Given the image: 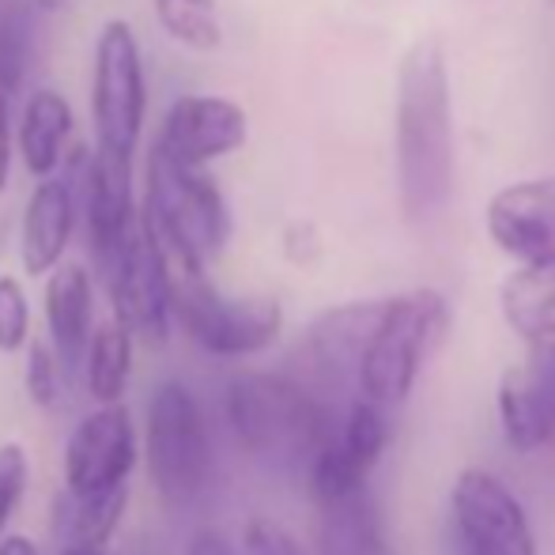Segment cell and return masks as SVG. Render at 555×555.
<instances>
[{
  "label": "cell",
  "instance_id": "6da1fadb",
  "mask_svg": "<svg viewBox=\"0 0 555 555\" xmlns=\"http://www.w3.org/2000/svg\"><path fill=\"white\" fill-rule=\"evenodd\" d=\"M393 163L397 201L409 223H427L446 208L457 175L453 95L446 46L435 35L412 42L393 80Z\"/></svg>",
  "mask_w": 555,
  "mask_h": 555
},
{
  "label": "cell",
  "instance_id": "7a4b0ae2",
  "mask_svg": "<svg viewBox=\"0 0 555 555\" xmlns=\"http://www.w3.org/2000/svg\"><path fill=\"white\" fill-rule=\"evenodd\" d=\"M140 208L175 269H208L231 242V205L212 167H185L155 144L147 147Z\"/></svg>",
  "mask_w": 555,
  "mask_h": 555
},
{
  "label": "cell",
  "instance_id": "3957f363",
  "mask_svg": "<svg viewBox=\"0 0 555 555\" xmlns=\"http://www.w3.org/2000/svg\"><path fill=\"white\" fill-rule=\"evenodd\" d=\"M227 420L249 453L280 468H310L336 427L314 389L280 374H238L227 386Z\"/></svg>",
  "mask_w": 555,
  "mask_h": 555
},
{
  "label": "cell",
  "instance_id": "277c9868",
  "mask_svg": "<svg viewBox=\"0 0 555 555\" xmlns=\"http://www.w3.org/2000/svg\"><path fill=\"white\" fill-rule=\"evenodd\" d=\"M446 325H450V307L431 287L382 299L378 322L359 356V393L382 409H397L442 344Z\"/></svg>",
  "mask_w": 555,
  "mask_h": 555
},
{
  "label": "cell",
  "instance_id": "5b68a950",
  "mask_svg": "<svg viewBox=\"0 0 555 555\" xmlns=\"http://www.w3.org/2000/svg\"><path fill=\"white\" fill-rule=\"evenodd\" d=\"M170 318L190 333L208 356H254L276 344L284 310L272 295H223L208 280V269L170 264Z\"/></svg>",
  "mask_w": 555,
  "mask_h": 555
},
{
  "label": "cell",
  "instance_id": "8992f818",
  "mask_svg": "<svg viewBox=\"0 0 555 555\" xmlns=\"http://www.w3.org/2000/svg\"><path fill=\"white\" fill-rule=\"evenodd\" d=\"M91 125L95 147L132 155L147 125V73L144 46L129 20L114 15L99 27L91 53Z\"/></svg>",
  "mask_w": 555,
  "mask_h": 555
},
{
  "label": "cell",
  "instance_id": "52a82bcc",
  "mask_svg": "<svg viewBox=\"0 0 555 555\" xmlns=\"http://www.w3.org/2000/svg\"><path fill=\"white\" fill-rule=\"evenodd\" d=\"M103 272L106 295H111L114 322L147 344H163L170 333V264L147 223L144 208L129 231L95 254Z\"/></svg>",
  "mask_w": 555,
  "mask_h": 555
},
{
  "label": "cell",
  "instance_id": "ba28073f",
  "mask_svg": "<svg viewBox=\"0 0 555 555\" xmlns=\"http://www.w3.org/2000/svg\"><path fill=\"white\" fill-rule=\"evenodd\" d=\"M147 473L163 503L190 506L212 476L205 412L182 382H163L147 409Z\"/></svg>",
  "mask_w": 555,
  "mask_h": 555
},
{
  "label": "cell",
  "instance_id": "9c48e42d",
  "mask_svg": "<svg viewBox=\"0 0 555 555\" xmlns=\"http://www.w3.org/2000/svg\"><path fill=\"white\" fill-rule=\"evenodd\" d=\"M450 506L468 555H541L518 495L488 468L457 473Z\"/></svg>",
  "mask_w": 555,
  "mask_h": 555
},
{
  "label": "cell",
  "instance_id": "30bf717a",
  "mask_svg": "<svg viewBox=\"0 0 555 555\" xmlns=\"http://www.w3.org/2000/svg\"><path fill=\"white\" fill-rule=\"evenodd\" d=\"M76 185V205L88 223L91 254H103L114 246L129 223L137 220L140 201L132 182V155H117L106 147H68L65 167Z\"/></svg>",
  "mask_w": 555,
  "mask_h": 555
},
{
  "label": "cell",
  "instance_id": "8fae6325",
  "mask_svg": "<svg viewBox=\"0 0 555 555\" xmlns=\"http://www.w3.org/2000/svg\"><path fill=\"white\" fill-rule=\"evenodd\" d=\"M249 140V114L227 95H178L167 106L155 147L185 167H212L242 152Z\"/></svg>",
  "mask_w": 555,
  "mask_h": 555
},
{
  "label": "cell",
  "instance_id": "7c38bea8",
  "mask_svg": "<svg viewBox=\"0 0 555 555\" xmlns=\"http://www.w3.org/2000/svg\"><path fill=\"white\" fill-rule=\"evenodd\" d=\"M389 409L356 397L344 412V420H336L330 442L318 450V457L310 461V491L318 503L340 499L356 488H366V476L378 465L382 450L389 442Z\"/></svg>",
  "mask_w": 555,
  "mask_h": 555
},
{
  "label": "cell",
  "instance_id": "4fadbf2b",
  "mask_svg": "<svg viewBox=\"0 0 555 555\" xmlns=\"http://www.w3.org/2000/svg\"><path fill=\"white\" fill-rule=\"evenodd\" d=\"M137 465V431L121 404H103L91 412L65 446V488L68 495H106L129 488Z\"/></svg>",
  "mask_w": 555,
  "mask_h": 555
},
{
  "label": "cell",
  "instance_id": "5bb4252c",
  "mask_svg": "<svg viewBox=\"0 0 555 555\" xmlns=\"http://www.w3.org/2000/svg\"><path fill=\"white\" fill-rule=\"evenodd\" d=\"M488 238L514 261H548L555 257V178L503 185L491 193Z\"/></svg>",
  "mask_w": 555,
  "mask_h": 555
},
{
  "label": "cell",
  "instance_id": "9a60e30c",
  "mask_svg": "<svg viewBox=\"0 0 555 555\" xmlns=\"http://www.w3.org/2000/svg\"><path fill=\"white\" fill-rule=\"evenodd\" d=\"M76 220H80V205H76V185L68 170L38 178L20 220V261L27 276H46L65 261Z\"/></svg>",
  "mask_w": 555,
  "mask_h": 555
},
{
  "label": "cell",
  "instance_id": "2e32d148",
  "mask_svg": "<svg viewBox=\"0 0 555 555\" xmlns=\"http://www.w3.org/2000/svg\"><path fill=\"white\" fill-rule=\"evenodd\" d=\"M382 302H344L333 307L310 325L307 333V363L310 374L322 382L330 393H340L356 382L359 374V356L366 348V336H371L374 322H378Z\"/></svg>",
  "mask_w": 555,
  "mask_h": 555
},
{
  "label": "cell",
  "instance_id": "e0dca14e",
  "mask_svg": "<svg viewBox=\"0 0 555 555\" xmlns=\"http://www.w3.org/2000/svg\"><path fill=\"white\" fill-rule=\"evenodd\" d=\"M76 117L61 91L35 88L23 99L20 121H15V155L30 178H50L65 167L68 140H73Z\"/></svg>",
  "mask_w": 555,
  "mask_h": 555
},
{
  "label": "cell",
  "instance_id": "ac0fdd59",
  "mask_svg": "<svg viewBox=\"0 0 555 555\" xmlns=\"http://www.w3.org/2000/svg\"><path fill=\"white\" fill-rule=\"evenodd\" d=\"M46 325L53 351L76 366L91 344V276L83 264L61 261L46 272Z\"/></svg>",
  "mask_w": 555,
  "mask_h": 555
},
{
  "label": "cell",
  "instance_id": "d6986e66",
  "mask_svg": "<svg viewBox=\"0 0 555 555\" xmlns=\"http://www.w3.org/2000/svg\"><path fill=\"white\" fill-rule=\"evenodd\" d=\"M499 307L514 333L537 344L555 333V257L521 261L499 287Z\"/></svg>",
  "mask_w": 555,
  "mask_h": 555
},
{
  "label": "cell",
  "instance_id": "ffe728a7",
  "mask_svg": "<svg viewBox=\"0 0 555 555\" xmlns=\"http://www.w3.org/2000/svg\"><path fill=\"white\" fill-rule=\"evenodd\" d=\"M318 506H322V526H318L322 555H389L378 506L366 488H356Z\"/></svg>",
  "mask_w": 555,
  "mask_h": 555
},
{
  "label": "cell",
  "instance_id": "44dd1931",
  "mask_svg": "<svg viewBox=\"0 0 555 555\" xmlns=\"http://www.w3.org/2000/svg\"><path fill=\"white\" fill-rule=\"evenodd\" d=\"M499 427H503L511 450L529 453L548 446V427H544V409H541V393L533 386V374L526 363L511 366V371L499 378Z\"/></svg>",
  "mask_w": 555,
  "mask_h": 555
},
{
  "label": "cell",
  "instance_id": "7402d4cb",
  "mask_svg": "<svg viewBox=\"0 0 555 555\" xmlns=\"http://www.w3.org/2000/svg\"><path fill=\"white\" fill-rule=\"evenodd\" d=\"M159 30L190 53H216L223 46V20L216 0H152Z\"/></svg>",
  "mask_w": 555,
  "mask_h": 555
},
{
  "label": "cell",
  "instance_id": "603a6c76",
  "mask_svg": "<svg viewBox=\"0 0 555 555\" xmlns=\"http://www.w3.org/2000/svg\"><path fill=\"white\" fill-rule=\"evenodd\" d=\"M132 374V333L125 325H103L88 344V393L99 404H117Z\"/></svg>",
  "mask_w": 555,
  "mask_h": 555
},
{
  "label": "cell",
  "instance_id": "cb8c5ba5",
  "mask_svg": "<svg viewBox=\"0 0 555 555\" xmlns=\"http://www.w3.org/2000/svg\"><path fill=\"white\" fill-rule=\"evenodd\" d=\"M35 50V4L30 0H8L0 8V88L20 95Z\"/></svg>",
  "mask_w": 555,
  "mask_h": 555
},
{
  "label": "cell",
  "instance_id": "d4e9b609",
  "mask_svg": "<svg viewBox=\"0 0 555 555\" xmlns=\"http://www.w3.org/2000/svg\"><path fill=\"white\" fill-rule=\"evenodd\" d=\"M125 499L129 488L106 491V495H68L65 503V533L73 544H106V537L114 533V526L125 514Z\"/></svg>",
  "mask_w": 555,
  "mask_h": 555
},
{
  "label": "cell",
  "instance_id": "484cf974",
  "mask_svg": "<svg viewBox=\"0 0 555 555\" xmlns=\"http://www.w3.org/2000/svg\"><path fill=\"white\" fill-rule=\"evenodd\" d=\"M30 336L27 292L15 276H0V351H20Z\"/></svg>",
  "mask_w": 555,
  "mask_h": 555
},
{
  "label": "cell",
  "instance_id": "4316f807",
  "mask_svg": "<svg viewBox=\"0 0 555 555\" xmlns=\"http://www.w3.org/2000/svg\"><path fill=\"white\" fill-rule=\"evenodd\" d=\"M529 374H533V386L541 393V409H544V427H548V446H555V333L544 340L529 344V359H526Z\"/></svg>",
  "mask_w": 555,
  "mask_h": 555
},
{
  "label": "cell",
  "instance_id": "83f0119b",
  "mask_svg": "<svg viewBox=\"0 0 555 555\" xmlns=\"http://www.w3.org/2000/svg\"><path fill=\"white\" fill-rule=\"evenodd\" d=\"M61 389V374H57V356H53L46 344H30L27 351V397L42 409H50L57 401Z\"/></svg>",
  "mask_w": 555,
  "mask_h": 555
},
{
  "label": "cell",
  "instance_id": "f1b7e54d",
  "mask_svg": "<svg viewBox=\"0 0 555 555\" xmlns=\"http://www.w3.org/2000/svg\"><path fill=\"white\" fill-rule=\"evenodd\" d=\"M242 555H307V548L276 521L254 518L242 533Z\"/></svg>",
  "mask_w": 555,
  "mask_h": 555
},
{
  "label": "cell",
  "instance_id": "f546056e",
  "mask_svg": "<svg viewBox=\"0 0 555 555\" xmlns=\"http://www.w3.org/2000/svg\"><path fill=\"white\" fill-rule=\"evenodd\" d=\"M23 488H27V453L15 442L0 446V529L8 526V518L15 514Z\"/></svg>",
  "mask_w": 555,
  "mask_h": 555
},
{
  "label": "cell",
  "instance_id": "4dcf8cb0",
  "mask_svg": "<svg viewBox=\"0 0 555 555\" xmlns=\"http://www.w3.org/2000/svg\"><path fill=\"white\" fill-rule=\"evenodd\" d=\"M15 159V125H12V95L0 88V193H4L8 178H12Z\"/></svg>",
  "mask_w": 555,
  "mask_h": 555
},
{
  "label": "cell",
  "instance_id": "1f68e13d",
  "mask_svg": "<svg viewBox=\"0 0 555 555\" xmlns=\"http://www.w3.org/2000/svg\"><path fill=\"white\" fill-rule=\"evenodd\" d=\"M185 555H238V552H234V544L227 541L220 529H201V533L190 541Z\"/></svg>",
  "mask_w": 555,
  "mask_h": 555
},
{
  "label": "cell",
  "instance_id": "d6a6232c",
  "mask_svg": "<svg viewBox=\"0 0 555 555\" xmlns=\"http://www.w3.org/2000/svg\"><path fill=\"white\" fill-rule=\"evenodd\" d=\"M0 555H38V548L27 541V537H4V544H0Z\"/></svg>",
  "mask_w": 555,
  "mask_h": 555
},
{
  "label": "cell",
  "instance_id": "836d02e7",
  "mask_svg": "<svg viewBox=\"0 0 555 555\" xmlns=\"http://www.w3.org/2000/svg\"><path fill=\"white\" fill-rule=\"evenodd\" d=\"M35 4V12H42V15H53V12H65L73 0H30Z\"/></svg>",
  "mask_w": 555,
  "mask_h": 555
},
{
  "label": "cell",
  "instance_id": "e575fe53",
  "mask_svg": "<svg viewBox=\"0 0 555 555\" xmlns=\"http://www.w3.org/2000/svg\"><path fill=\"white\" fill-rule=\"evenodd\" d=\"M57 555H106V548L103 544H68V548Z\"/></svg>",
  "mask_w": 555,
  "mask_h": 555
},
{
  "label": "cell",
  "instance_id": "d590c367",
  "mask_svg": "<svg viewBox=\"0 0 555 555\" xmlns=\"http://www.w3.org/2000/svg\"><path fill=\"white\" fill-rule=\"evenodd\" d=\"M548 4H555V0H548Z\"/></svg>",
  "mask_w": 555,
  "mask_h": 555
}]
</instances>
